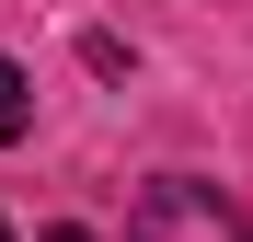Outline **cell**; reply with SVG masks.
Here are the masks:
<instances>
[{
    "label": "cell",
    "instance_id": "obj_2",
    "mask_svg": "<svg viewBox=\"0 0 253 242\" xmlns=\"http://www.w3.org/2000/svg\"><path fill=\"white\" fill-rule=\"evenodd\" d=\"M23 127H35V81H23V69H12V58H0V150H12V139H23Z\"/></svg>",
    "mask_w": 253,
    "mask_h": 242
},
{
    "label": "cell",
    "instance_id": "obj_4",
    "mask_svg": "<svg viewBox=\"0 0 253 242\" xmlns=\"http://www.w3.org/2000/svg\"><path fill=\"white\" fill-rule=\"evenodd\" d=\"M0 242H12V231H0Z\"/></svg>",
    "mask_w": 253,
    "mask_h": 242
},
{
    "label": "cell",
    "instance_id": "obj_1",
    "mask_svg": "<svg viewBox=\"0 0 253 242\" xmlns=\"http://www.w3.org/2000/svg\"><path fill=\"white\" fill-rule=\"evenodd\" d=\"M126 242H253V219L230 208L219 185H196V173H161L138 196V219H126Z\"/></svg>",
    "mask_w": 253,
    "mask_h": 242
},
{
    "label": "cell",
    "instance_id": "obj_3",
    "mask_svg": "<svg viewBox=\"0 0 253 242\" xmlns=\"http://www.w3.org/2000/svg\"><path fill=\"white\" fill-rule=\"evenodd\" d=\"M46 242H92V231H46Z\"/></svg>",
    "mask_w": 253,
    "mask_h": 242
}]
</instances>
